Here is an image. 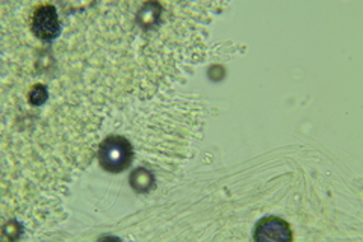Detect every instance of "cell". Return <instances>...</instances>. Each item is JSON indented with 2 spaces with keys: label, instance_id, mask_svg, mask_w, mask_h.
<instances>
[{
  "label": "cell",
  "instance_id": "cell-1",
  "mask_svg": "<svg viewBox=\"0 0 363 242\" xmlns=\"http://www.w3.org/2000/svg\"><path fill=\"white\" fill-rule=\"evenodd\" d=\"M132 158V145L123 136H109L100 144V165L109 173L123 171V169L131 165Z\"/></svg>",
  "mask_w": 363,
  "mask_h": 242
},
{
  "label": "cell",
  "instance_id": "cell-5",
  "mask_svg": "<svg viewBox=\"0 0 363 242\" xmlns=\"http://www.w3.org/2000/svg\"><path fill=\"white\" fill-rule=\"evenodd\" d=\"M159 14H160V6L158 3L144 5L138 12V23L142 28L149 29L151 26H155L156 21L159 20Z\"/></svg>",
  "mask_w": 363,
  "mask_h": 242
},
{
  "label": "cell",
  "instance_id": "cell-3",
  "mask_svg": "<svg viewBox=\"0 0 363 242\" xmlns=\"http://www.w3.org/2000/svg\"><path fill=\"white\" fill-rule=\"evenodd\" d=\"M256 241H290L292 233L286 221L277 216L263 218L254 229Z\"/></svg>",
  "mask_w": 363,
  "mask_h": 242
},
{
  "label": "cell",
  "instance_id": "cell-4",
  "mask_svg": "<svg viewBox=\"0 0 363 242\" xmlns=\"http://www.w3.org/2000/svg\"><path fill=\"white\" fill-rule=\"evenodd\" d=\"M131 185L135 191L138 192H147L155 185V177L149 171V169L138 168L131 176Z\"/></svg>",
  "mask_w": 363,
  "mask_h": 242
},
{
  "label": "cell",
  "instance_id": "cell-2",
  "mask_svg": "<svg viewBox=\"0 0 363 242\" xmlns=\"http://www.w3.org/2000/svg\"><path fill=\"white\" fill-rule=\"evenodd\" d=\"M32 30L39 39H44V41H50V39L59 35L61 24L55 6L41 5L37 8L34 17H32Z\"/></svg>",
  "mask_w": 363,
  "mask_h": 242
},
{
  "label": "cell",
  "instance_id": "cell-6",
  "mask_svg": "<svg viewBox=\"0 0 363 242\" xmlns=\"http://www.w3.org/2000/svg\"><path fill=\"white\" fill-rule=\"evenodd\" d=\"M28 99L32 106H41V104L46 103L47 100V88L44 85L32 86Z\"/></svg>",
  "mask_w": 363,
  "mask_h": 242
}]
</instances>
